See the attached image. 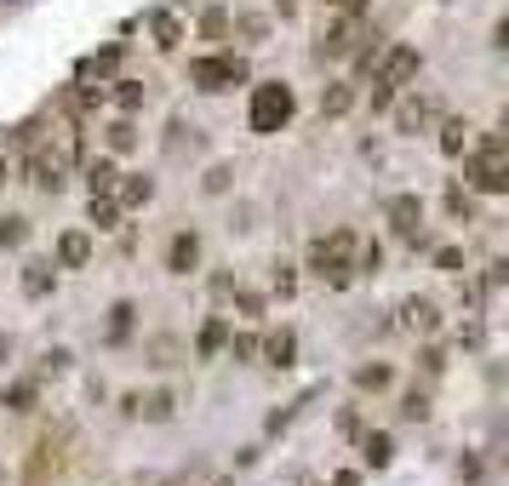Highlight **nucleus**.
<instances>
[{"label":"nucleus","mask_w":509,"mask_h":486,"mask_svg":"<svg viewBox=\"0 0 509 486\" xmlns=\"http://www.w3.org/2000/svg\"><path fill=\"white\" fill-rule=\"evenodd\" d=\"M355 252H360V235H355V229H332V235L309 241V269H315V281H327L332 292L355 286V274H360Z\"/></svg>","instance_id":"1"},{"label":"nucleus","mask_w":509,"mask_h":486,"mask_svg":"<svg viewBox=\"0 0 509 486\" xmlns=\"http://www.w3.org/2000/svg\"><path fill=\"white\" fill-rule=\"evenodd\" d=\"M463 183H470L475 195H504L509 189V143H504V132H486L481 143L463 150Z\"/></svg>","instance_id":"2"},{"label":"nucleus","mask_w":509,"mask_h":486,"mask_svg":"<svg viewBox=\"0 0 509 486\" xmlns=\"http://www.w3.org/2000/svg\"><path fill=\"white\" fill-rule=\"evenodd\" d=\"M292 115H298V98H292L286 80H264V87H252V103H246V126L258 138H275L286 132Z\"/></svg>","instance_id":"3"},{"label":"nucleus","mask_w":509,"mask_h":486,"mask_svg":"<svg viewBox=\"0 0 509 486\" xmlns=\"http://www.w3.org/2000/svg\"><path fill=\"white\" fill-rule=\"evenodd\" d=\"M367 35L372 29H367V17H360V12H332L327 24H321V35H315V63H344Z\"/></svg>","instance_id":"4"},{"label":"nucleus","mask_w":509,"mask_h":486,"mask_svg":"<svg viewBox=\"0 0 509 486\" xmlns=\"http://www.w3.org/2000/svg\"><path fill=\"white\" fill-rule=\"evenodd\" d=\"M246 80H252V63L235 52H212V57L189 63V87H201V92H229V87H246Z\"/></svg>","instance_id":"5"},{"label":"nucleus","mask_w":509,"mask_h":486,"mask_svg":"<svg viewBox=\"0 0 509 486\" xmlns=\"http://www.w3.org/2000/svg\"><path fill=\"white\" fill-rule=\"evenodd\" d=\"M418 69H423V52L418 47H384V52H378V80H384V87H407V80H418Z\"/></svg>","instance_id":"6"},{"label":"nucleus","mask_w":509,"mask_h":486,"mask_svg":"<svg viewBox=\"0 0 509 486\" xmlns=\"http://www.w3.org/2000/svg\"><path fill=\"white\" fill-rule=\"evenodd\" d=\"M390 109H395V132H407V138L430 132V126L441 120V103H435L430 92H418V98H400V103H390Z\"/></svg>","instance_id":"7"},{"label":"nucleus","mask_w":509,"mask_h":486,"mask_svg":"<svg viewBox=\"0 0 509 486\" xmlns=\"http://www.w3.org/2000/svg\"><path fill=\"white\" fill-rule=\"evenodd\" d=\"M395 315H400L395 326L407 332V337H435V332H441V304H435V298H418V292H412V298H400Z\"/></svg>","instance_id":"8"},{"label":"nucleus","mask_w":509,"mask_h":486,"mask_svg":"<svg viewBox=\"0 0 509 486\" xmlns=\"http://www.w3.org/2000/svg\"><path fill=\"white\" fill-rule=\"evenodd\" d=\"M384 218H390V229L400 241H412V246H423V201L418 195H390V206H384Z\"/></svg>","instance_id":"9"},{"label":"nucleus","mask_w":509,"mask_h":486,"mask_svg":"<svg viewBox=\"0 0 509 486\" xmlns=\"http://www.w3.org/2000/svg\"><path fill=\"white\" fill-rule=\"evenodd\" d=\"M24 172H29V183H35V189H47V195H57V189L69 183V166H63V160L47 150V143H35V150H29Z\"/></svg>","instance_id":"10"},{"label":"nucleus","mask_w":509,"mask_h":486,"mask_svg":"<svg viewBox=\"0 0 509 486\" xmlns=\"http://www.w3.org/2000/svg\"><path fill=\"white\" fill-rule=\"evenodd\" d=\"M126 418H150V424H166V418L178 412V395L172 389H150V395H126L120 400Z\"/></svg>","instance_id":"11"},{"label":"nucleus","mask_w":509,"mask_h":486,"mask_svg":"<svg viewBox=\"0 0 509 486\" xmlns=\"http://www.w3.org/2000/svg\"><path fill=\"white\" fill-rule=\"evenodd\" d=\"M166 269L172 274H195L201 269V235L195 229H178V235L166 241Z\"/></svg>","instance_id":"12"},{"label":"nucleus","mask_w":509,"mask_h":486,"mask_svg":"<svg viewBox=\"0 0 509 486\" xmlns=\"http://www.w3.org/2000/svg\"><path fill=\"white\" fill-rule=\"evenodd\" d=\"M258 355H264V367H292V361H298V332H292V326H281V332H264L258 337Z\"/></svg>","instance_id":"13"},{"label":"nucleus","mask_w":509,"mask_h":486,"mask_svg":"<svg viewBox=\"0 0 509 486\" xmlns=\"http://www.w3.org/2000/svg\"><path fill=\"white\" fill-rule=\"evenodd\" d=\"M143 24H150V40H155L161 52H178V47H183V17H178L172 6H155Z\"/></svg>","instance_id":"14"},{"label":"nucleus","mask_w":509,"mask_h":486,"mask_svg":"<svg viewBox=\"0 0 509 486\" xmlns=\"http://www.w3.org/2000/svg\"><path fill=\"white\" fill-rule=\"evenodd\" d=\"M63 440H69V429H57V435H40V447L29 458V486H40L52 470H57V458H63Z\"/></svg>","instance_id":"15"},{"label":"nucleus","mask_w":509,"mask_h":486,"mask_svg":"<svg viewBox=\"0 0 509 486\" xmlns=\"http://www.w3.org/2000/svg\"><path fill=\"white\" fill-rule=\"evenodd\" d=\"M92 264V235L87 229H63L57 235V269H87Z\"/></svg>","instance_id":"16"},{"label":"nucleus","mask_w":509,"mask_h":486,"mask_svg":"<svg viewBox=\"0 0 509 486\" xmlns=\"http://www.w3.org/2000/svg\"><path fill=\"white\" fill-rule=\"evenodd\" d=\"M132 332H138V304H126V298H120V304L109 309V321H103V344H115V349H120V344H132Z\"/></svg>","instance_id":"17"},{"label":"nucleus","mask_w":509,"mask_h":486,"mask_svg":"<svg viewBox=\"0 0 509 486\" xmlns=\"http://www.w3.org/2000/svg\"><path fill=\"white\" fill-rule=\"evenodd\" d=\"M355 109V80H327L321 87V120H344Z\"/></svg>","instance_id":"18"},{"label":"nucleus","mask_w":509,"mask_h":486,"mask_svg":"<svg viewBox=\"0 0 509 486\" xmlns=\"http://www.w3.org/2000/svg\"><path fill=\"white\" fill-rule=\"evenodd\" d=\"M150 201H155L150 178H126L120 172V183H115V206H120V212H138V206H150Z\"/></svg>","instance_id":"19"},{"label":"nucleus","mask_w":509,"mask_h":486,"mask_svg":"<svg viewBox=\"0 0 509 486\" xmlns=\"http://www.w3.org/2000/svg\"><path fill=\"white\" fill-rule=\"evenodd\" d=\"M87 172V189L92 195H115V183H120V166H115V155H98V160H87L80 166Z\"/></svg>","instance_id":"20"},{"label":"nucleus","mask_w":509,"mask_h":486,"mask_svg":"<svg viewBox=\"0 0 509 486\" xmlns=\"http://www.w3.org/2000/svg\"><path fill=\"white\" fill-rule=\"evenodd\" d=\"M223 344H229V321H223V315H212V321L195 332V355H201V361H218Z\"/></svg>","instance_id":"21"},{"label":"nucleus","mask_w":509,"mask_h":486,"mask_svg":"<svg viewBox=\"0 0 509 486\" xmlns=\"http://www.w3.org/2000/svg\"><path fill=\"white\" fill-rule=\"evenodd\" d=\"M35 400H40L35 377H12V384L0 389V407H6V412H35Z\"/></svg>","instance_id":"22"},{"label":"nucleus","mask_w":509,"mask_h":486,"mask_svg":"<svg viewBox=\"0 0 509 486\" xmlns=\"http://www.w3.org/2000/svg\"><path fill=\"white\" fill-rule=\"evenodd\" d=\"M470 143H475V126H470V120H458V115H452V120H441V155H452V160H458L463 150H470Z\"/></svg>","instance_id":"23"},{"label":"nucleus","mask_w":509,"mask_h":486,"mask_svg":"<svg viewBox=\"0 0 509 486\" xmlns=\"http://www.w3.org/2000/svg\"><path fill=\"white\" fill-rule=\"evenodd\" d=\"M63 115H69V120H80V115H92L98 109V103H103V87H63Z\"/></svg>","instance_id":"24"},{"label":"nucleus","mask_w":509,"mask_h":486,"mask_svg":"<svg viewBox=\"0 0 509 486\" xmlns=\"http://www.w3.org/2000/svg\"><path fill=\"white\" fill-rule=\"evenodd\" d=\"M103 143H109V155H132L138 150V120L132 115L109 120V126H103Z\"/></svg>","instance_id":"25"},{"label":"nucleus","mask_w":509,"mask_h":486,"mask_svg":"<svg viewBox=\"0 0 509 486\" xmlns=\"http://www.w3.org/2000/svg\"><path fill=\"white\" fill-rule=\"evenodd\" d=\"M390 384H395V372H390L384 361H367V367H355V389H360V395H384Z\"/></svg>","instance_id":"26"},{"label":"nucleus","mask_w":509,"mask_h":486,"mask_svg":"<svg viewBox=\"0 0 509 486\" xmlns=\"http://www.w3.org/2000/svg\"><path fill=\"white\" fill-rule=\"evenodd\" d=\"M24 292H29V298H52V292H57V269L52 264H24Z\"/></svg>","instance_id":"27"},{"label":"nucleus","mask_w":509,"mask_h":486,"mask_svg":"<svg viewBox=\"0 0 509 486\" xmlns=\"http://www.w3.org/2000/svg\"><path fill=\"white\" fill-rule=\"evenodd\" d=\"M229 35H241V40H252V47H264V40H269V17L241 12V17H229Z\"/></svg>","instance_id":"28"},{"label":"nucleus","mask_w":509,"mask_h":486,"mask_svg":"<svg viewBox=\"0 0 509 486\" xmlns=\"http://www.w3.org/2000/svg\"><path fill=\"white\" fill-rule=\"evenodd\" d=\"M360 452H367V463H372V470H390V463H395V440H390L384 429H372L367 440H360Z\"/></svg>","instance_id":"29"},{"label":"nucleus","mask_w":509,"mask_h":486,"mask_svg":"<svg viewBox=\"0 0 509 486\" xmlns=\"http://www.w3.org/2000/svg\"><path fill=\"white\" fill-rule=\"evenodd\" d=\"M447 212H452L458 223H475L481 206H475V189H470V183H452V189H447Z\"/></svg>","instance_id":"30"},{"label":"nucleus","mask_w":509,"mask_h":486,"mask_svg":"<svg viewBox=\"0 0 509 486\" xmlns=\"http://www.w3.org/2000/svg\"><path fill=\"white\" fill-rule=\"evenodd\" d=\"M120 57H126V47H103V52H92L87 63H80V69H87V75H98V80H109V75L120 69Z\"/></svg>","instance_id":"31"},{"label":"nucleus","mask_w":509,"mask_h":486,"mask_svg":"<svg viewBox=\"0 0 509 486\" xmlns=\"http://www.w3.org/2000/svg\"><path fill=\"white\" fill-rule=\"evenodd\" d=\"M143 355H150V367H178L183 344H178V337H150V344H143Z\"/></svg>","instance_id":"32"},{"label":"nucleus","mask_w":509,"mask_h":486,"mask_svg":"<svg viewBox=\"0 0 509 486\" xmlns=\"http://www.w3.org/2000/svg\"><path fill=\"white\" fill-rule=\"evenodd\" d=\"M109 98H115V109H120V115H138V109H143V98H150V92H143L138 80H115V92H109Z\"/></svg>","instance_id":"33"},{"label":"nucleus","mask_w":509,"mask_h":486,"mask_svg":"<svg viewBox=\"0 0 509 486\" xmlns=\"http://www.w3.org/2000/svg\"><path fill=\"white\" fill-rule=\"evenodd\" d=\"M24 241H29V218H24V212H6V218H0V246L17 252Z\"/></svg>","instance_id":"34"},{"label":"nucleus","mask_w":509,"mask_h":486,"mask_svg":"<svg viewBox=\"0 0 509 486\" xmlns=\"http://www.w3.org/2000/svg\"><path fill=\"white\" fill-rule=\"evenodd\" d=\"M87 218H92L98 229H120V206H115V195H92Z\"/></svg>","instance_id":"35"},{"label":"nucleus","mask_w":509,"mask_h":486,"mask_svg":"<svg viewBox=\"0 0 509 486\" xmlns=\"http://www.w3.org/2000/svg\"><path fill=\"white\" fill-rule=\"evenodd\" d=\"M223 355H229V361H258V332H229Z\"/></svg>","instance_id":"36"},{"label":"nucleus","mask_w":509,"mask_h":486,"mask_svg":"<svg viewBox=\"0 0 509 486\" xmlns=\"http://www.w3.org/2000/svg\"><path fill=\"white\" fill-rule=\"evenodd\" d=\"M201 40H229V12H223V6L201 12Z\"/></svg>","instance_id":"37"},{"label":"nucleus","mask_w":509,"mask_h":486,"mask_svg":"<svg viewBox=\"0 0 509 486\" xmlns=\"http://www.w3.org/2000/svg\"><path fill=\"white\" fill-rule=\"evenodd\" d=\"M430 258H435V269H441V274H463V246H435Z\"/></svg>","instance_id":"38"},{"label":"nucleus","mask_w":509,"mask_h":486,"mask_svg":"<svg viewBox=\"0 0 509 486\" xmlns=\"http://www.w3.org/2000/svg\"><path fill=\"white\" fill-rule=\"evenodd\" d=\"M400 418H407V424H423V418H430V395L412 389L407 400H400Z\"/></svg>","instance_id":"39"},{"label":"nucleus","mask_w":509,"mask_h":486,"mask_svg":"<svg viewBox=\"0 0 509 486\" xmlns=\"http://www.w3.org/2000/svg\"><path fill=\"white\" fill-rule=\"evenodd\" d=\"M269 286L281 292V298H292V292H298V269H292V264H275V274H269Z\"/></svg>","instance_id":"40"},{"label":"nucleus","mask_w":509,"mask_h":486,"mask_svg":"<svg viewBox=\"0 0 509 486\" xmlns=\"http://www.w3.org/2000/svg\"><path fill=\"white\" fill-rule=\"evenodd\" d=\"M229 183H235V166H212V172L201 178V189H206V195H223Z\"/></svg>","instance_id":"41"},{"label":"nucleus","mask_w":509,"mask_h":486,"mask_svg":"<svg viewBox=\"0 0 509 486\" xmlns=\"http://www.w3.org/2000/svg\"><path fill=\"white\" fill-rule=\"evenodd\" d=\"M229 298H235V309L246 315V321H258V315H264V298H258V292H246V286H235V292H229Z\"/></svg>","instance_id":"42"},{"label":"nucleus","mask_w":509,"mask_h":486,"mask_svg":"<svg viewBox=\"0 0 509 486\" xmlns=\"http://www.w3.org/2000/svg\"><path fill=\"white\" fill-rule=\"evenodd\" d=\"M367 103H372V115H384L390 103H395V87H384V80L372 75V98H367Z\"/></svg>","instance_id":"43"},{"label":"nucleus","mask_w":509,"mask_h":486,"mask_svg":"<svg viewBox=\"0 0 509 486\" xmlns=\"http://www.w3.org/2000/svg\"><path fill=\"white\" fill-rule=\"evenodd\" d=\"M69 361H75L69 349H47V355H40V372H69Z\"/></svg>","instance_id":"44"},{"label":"nucleus","mask_w":509,"mask_h":486,"mask_svg":"<svg viewBox=\"0 0 509 486\" xmlns=\"http://www.w3.org/2000/svg\"><path fill=\"white\" fill-rule=\"evenodd\" d=\"M327 12H367V0H321Z\"/></svg>","instance_id":"45"},{"label":"nucleus","mask_w":509,"mask_h":486,"mask_svg":"<svg viewBox=\"0 0 509 486\" xmlns=\"http://www.w3.org/2000/svg\"><path fill=\"white\" fill-rule=\"evenodd\" d=\"M441 367H447V355H441V349H423V372H430V377H435Z\"/></svg>","instance_id":"46"},{"label":"nucleus","mask_w":509,"mask_h":486,"mask_svg":"<svg viewBox=\"0 0 509 486\" xmlns=\"http://www.w3.org/2000/svg\"><path fill=\"white\" fill-rule=\"evenodd\" d=\"M332 486H360V475H355V470H338V475H332Z\"/></svg>","instance_id":"47"},{"label":"nucleus","mask_w":509,"mask_h":486,"mask_svg":"<svg viewBox=\"0 0 509 486\" xmlns=\"http://www.w3.org/2000/svg\"><path fill=\"white\" fill-rule=\"evenodd\" d=\"M6 361H12V337L0 332V367H6Z\"/></svg>","instance_id":"48"},{"label":"nucleus","mask_w":509,"mask_h":486,"mask_svg":"<svg viewBox=\"0 0 509 486\" xmlns=\"http://www.w3.org/2000/svg\"><path fill=\"white\" fill-rule=\"evenodd\" d=\"M275 12H281V17H292V12H298V0H275Z\"/></svg>","instance_id":"49"},{"label":"nucleus","mask_w":509,"mask_h":486,"mask_svg":"<svg viewBox=\"0 0 509 486\" xmlns=\"http://www.w3.org/2000/svg\"><path fill=\"white\" fill-rule=\"evenodd\" d=\"M0 183H6V150H0Z\"/></svg>","instance_id":"50"},{"label":"nucleus","mask_w":509,"mask_h":486,"mask_svg":"<svg viewBox=\"0 0 509 486\" xmlns=\"http://www.w3.org/2000/svg\"><path fill=\"white\" fill-rule=\"evenodd\" d=\"M166 486H183V481H166Z\"/></svg>","instance_id":"51"},{"label":"nucleus","mask_w":509,"mask_h":486,"mask_svg":"<svg viewBox=\"0 0 509 486\" xmlns=\"http://www.w3.org/2000/svg\"><path fill=\"white\" fill-rule=\"evenodd\" d=\"M218 486H235V481H218Z\"/></svg>","instance_id":"52"}]
</instances>
